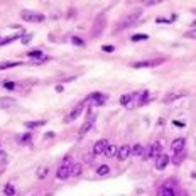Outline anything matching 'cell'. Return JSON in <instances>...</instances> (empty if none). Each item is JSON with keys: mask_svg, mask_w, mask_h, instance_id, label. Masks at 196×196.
I'll return each mask as SVG.
<instances>
[{"mask_svg": "<svg viewBox=\"0 0 196 196\" xmlns=\"http://www.w3.org/2000/svg\"><path fill=\"white\" fill-rule=\"evenodd\" d=\"M71 166H73L71 161L66 157L64 162H63V166H59V168H58V173H56L58 179H66V178L71 176Z\"/></svg>", "mask_w": 196, "mask_h": 196, "instance_id": "6da1fadb", "label": "cell"}, {"mask_svg": "<svg viewBox=\"0 0 196 196\" xmlns=\"http://www.w3.org/2000/svg\"><path fill=\"white\" fill-rule=\"evenodd\" d=\"M20 17L26 20V22H43L44 20V15L37 14L34 10H22L20 12Z\"/></svg>", "mask_w": 196, "mask_h": 196, "instance_id": "7a4b0ae2", "label": "cell"}, {"mask_svg": "<svg viewBox=\"0 0 196 196\" xmlns=\"http://www.w3.org/2000/svg\"><path fill=\"white\" fill-rule=\"evenodd\" d=\"M108 140H105V139H100V140H97V144L93 145V154H97V156H100V154H105L107 152V149H108Z\"/></svg>", "mask_w": 196, "mask_h": 196, "instance_id": "3957f363", "label": "cell"}, {"mask_svg": "<svg viewBox=\"0 0 196 196\" xmlns=\"http://www.w3.org/2000/svg\"><path fill=\"white\" fill-rule=\"evenodd\" d=\"M161 152H162V145L161 144H152L151 149H149V152H147V157L149 159H157V157L161 156Z\"/></svg>", "mask_w": 196, "mask_h": 196, "instance_id": "277c9868", "label": "cell"}, {"mask_svg": "<svg viewBox=\"0 0 196 196\" xmlns=\"http://www.w3.org/2000/svg\"><path fill=\"white\" fill-rule=\"evenodd\" d=\"M128 154H132V149L128 145H120L118 152H117V157H118V161H125L128 157Z\"/></svg>", "mask_w": 196, "mask_h": 196, "instance_id": "5b68a950", "label": "cell"}, {"mask_svg": "<svg viewBox=\"0 0 196 196\" xmlns=\"http://www.w3.org/2000/svg\"><path fill=\"white\" fill-rule=\"evenodd\" d=\"M90 102H95L97 105H103V103L107 102V97L105 95H102V93H93V95H90L88 97Z\"/></svg>", "mask_w": 196, "mask_h": 196, "instance_id": "8992f818", "label": "cell"}, {"mask_svg": "<svg viewBox=\"0 0 196 196\" xmlns=\"http://www.w3.org/2000/svg\"><path fill=\"white\" fill-rule=\"evenodd\" d=\"M168 162H169V156H164V154H161V156L156 159V168L161 171V169H164L166 166H168Z\"/></svg>", "mask_w": 196, "mask_h": 196, "instance_id": "52a82bcc", "label": "cell"}, {"mask_svg": "<svg viewBox=\"0 0 196 196\" xmlns=\"http://www.w3.org/2000/svg\"><path fill=\"white\" fill-rule=\"evenodd\" d=\"M184 144H186L184 139H181V137H179V139H174L171 145H173V151H174V152H181V151H184Z\"/></svg>", "mask_w": 196, "mask_h": 196, "instance_id": "ba28073f", "label": "cell"}, {"mask_svg": "<svg viewBox=\"0 0 196 196\" xmlns=\"http://www.w3.org/2000/svg\"><path fill=\"white\" fill-rule=\"evenodd\" d=\"M184 95H186L184 91H178V93H169V95H166V97L162 98V102H164V103H169V102H174V100L184 97Z\"/></svg>", "mask_w": 196, "mask_h": 196, "instance_id": "9c48e42d", "label": "cell"}, {"mask_svg": "<svg viewBox=\"0 0 196 196\" xmlns=\"http://www.w3.org/2000/svg\"><path fill=\"white\" fill-rule=\"evenodd\" d=\"M12 105H15V98H10V97H2L0 98V108H9Z\"/></svg>", "mask_w": 196, "mask_h": 196, "instance_id": "30bf717a", "label": "cell"}, {"mask_svg": "<svg viewBox=\"0 0 196 196\" xmlns=\"http://www.w3.org/2000/svg\"><path fill=\"white\" fill-rule=\"evenodd\" d=\"M81 112H83V103H80V105H76V108H74V110L71 112V113L68 115V118H66V120H74V118H78Z\"/></svg>", "mask_w": 196, "mask_h": 196, "instance_id": "8fae6325", "label": "cell"}, {"mask_svg": "<svg viewBox=\"0 0 196 196\" xmlns=\"http://www.w3.org/2000/svg\"><path fill=\"white\" fill-rule=\"evenodd\" d=\"M91 125H93V118L86 120V122H85V123H83V127L80 128V137H83V135H85V134H86V132H88V130H90V128H91Z\"/></svg>", "mask_w": 196, "mask_h": 196, "instance_id": "7c38bea8", "label": "cell"}, {"mask_svg": "<svg viewBox=\"0 0 196 196\" xmlns=\"http://www.w3.org/2000/svg\"><path fill=\"white\" fill-rule=\"evenodd\" d=\"M132 154L137 156V157H140V156H144V154H145V151H144V147L140 144H134V147H132Z\"/></svg>", "mask_w": 196, "mask_h": 196, "instance_id": "4fadbf2b", "label": "cell"}, {"mask_svg": "<svg viewBox=\"0 0 196 196\" xmlns=\"http://www.w3.org/2000/svg\"><path fill=\"white\" fill-rule=\"evenodd\" d=\"M159 196H174V191L171 189V188L164 186V188H161V193H159Z\"/></svg>", "mask_w": 196, "mask_h": 196, "instance_id": "5bb4252c", "label": "cell"}, {"mask_svg": "<svg viewBox=\"0 0 196 196\" xmlns=\"http://www.w3.org/2000/svg\"><path fill=\"white\" fill-rule=\"evenodd\" d=\"M184 159V151H181V152H176V156H174V159L173 162L174 164H181V161Z\"/></svg>", "mask_w": 196, "mask_h": 196, "instance_id": "9a60e30c", "label": "cell"}, {"mask_svg": "<svg viewBox=\"0 0 196 196\" xmlns=\"http://www.w3.org/2000/svg\"><path fill=\"white\" fill-rule=\"evenodd\" d=\"M81 174V166L80 164H73L71 166V176H80Z\"/></svg>", "mask_w": 196, "mask_h": 196, "instance_id": "2e32d148", "label": "cell"}, {"mask_svg": "<svg viewBox=\"0 0 196 196\" xmlns=\"http://www.w3.org/2000/svg\"><path fill=\"white\" fill-rule=\"evenodd\" d=\"M108 171H110V168H108L107 164H103V166H100V168L97 169V173L100 174V176H107V174H108Z\"/></svg>", "mask_w": 196, "mask_h": 196, "instance_id": "e0dca14e", "label": "cell"}, {"mask_svg": "<svg viewBox=\"0 0 196 196\" xmlns=\"http://www.w3.org/2000/svg\"><path fill=\"white\" fill-rule=\"evenodd\" d=\"M117 152H118V149H117L115 145H108V149H107V152H105V154H107L108 157H113Z\"/></svg>", "mask_w": 196, "mask_h": 196, "instance_id": "ac0fdd59", "label": "cell"}, {"mask_svg": "<svg viewBox=\"0 0 196 196\" xmlns=\"http://www.w3.org/2000/svg\"><path fill=\"white\" fill-rule=\"evenodd\" d=\"M130 100H132V95H122V97H120V103H122V105H125V107H128Z\"/></svg>", "mask_w": 196, "mask_h": 196, "instance_id": "d6986e66", "label": "cell"}, {"mask_svg": "<svg viewBox=\"0 0 196 196\" xmlns=\"http://www.w3.org/2000/svg\"><path fill=\"white\" fill-rule=\"evenodd\" d=\"M3 193H5L7 196H14V193H15L14 186H12V184H7L5 188H3Z\"/></svg>", "mask_w": 196, "mask_h": 196, "instance_id": "ffe728a7", "label": "cell"}, {"mask_svg": "<svg viewBox=\"0 0 196 196\" xmlns=\"http://www.w3.org/2000/svg\"><path fill=\"white\" fill-rule=\"evenodd\" d=\"M22 64V63H3V64H0V69H7V68H14V66H19Z\"/></svg>", "mask_w": 196, "mask_h": 196, "instance_id": "44dd1931", "label": "cell"}, {"mask_svg": "<svg viewBox=\"0 0 196 196\" xmlns=\"http://www.w3.org/2000/svg\"><path fill=\"white\" fill-rule=\"evenodd\" d=\"M41 125H44L43 120H41V122H27L26 127H27V128H36V127H41Z\"/></svg>", "mask_w": 196, "mask_h": 196, "instance_id": "7402d4cb", "label": "cell"}, {"mask_svg": "<svg viewBox=\"0 0 196 196\" xmlns=\"http://www.w3.org/2000/svg\"><path fill=\"white\" fill-rule=\"evenodd\" d=\"M147 39V36L145 34H135V36H132V41L134 43H139V41H145Z\"/></svg>", "mask_w": 196, "mask_h": 196, "instance_id": "603a6c76", "label": "cell"}, {"mask_svg": "<svg viewBox=\"0 0 196 196\" xmlns=\"http://www.w3.org/2000/svg\"><path fill=\"white\" fill-rule=\"evenodd\" d=\"M154 64H156V63H147V61L145 63H135L134 68H147V66H154Z\"/></svg>", "mask_w": 196, "mask_h": 196, "instance_id": "cb8c5ba5", "label": "cell"}, {"mask_svg": "<svg viewBox=\"0 0 196 196\" xmlns=\"http://www.w3.org/2000/svg\"><path fill=\"white\" fill-rule=\"evenodd\" d=\"M48 173H49V171H48V168H39V171H37V176H39L41 179H43V178H46V176H48Z\"/></svg>", "mask_w": 196, "mask_h": 196, "instance_id": "d4e9b609", "label": "cell"}, {"mask_svg": "<svg viewBox=\"0 0 196 196\" xmlns=\"http://www.w3.org/2000/svg\"><path fill=\"white\" fill-rule=\"evenodd\" d=\"M15 39H17V36H10V37H7V39H0V46L9 44V43H12V41H15Z\"/></svg>", "mask_w": 196, "mask_h": 196, "instance_id": "484cf974", "label": "cell"}, {"mask_svg": "<svg viewBox=\"0 0 196 196\" xmlns=\"http://www.w3.org/2000/svg\"><path fill=\"white\" fill-rule=\"evenodd\" d=\"M27 54L31 58H39V56H43V51H41V49H36V51H29Z\"/></svg>", "mask_w": 196, "mask_h": 196, "instance_id": "4316f807", "label": "cell"}, {"mask_svg": "<svg viewBox=\"0 0 196 196\" xmlns=\"http://www.w3.org/2000/svg\"><path fill=\"white\" fill-rule=\"evenodd\" d=\"M184 37H189V39H196V29H193V31H188Z\"/></svg>", "mask_w": 196, "mask_h": 196, "instance_id": "83f0119b", "label": "cell"}, {"mask_svg": "<svg viewBox=\"0 0 196 196\" xmlns=\"http://www.w3.org/2000/svg\"><path fill=\"white\" fill-rule=\"evenodd\" d=\"M71 43H73V44H76V46H85V41H81L80 37H73Z\"/></svg>", "mask_w": 196, "mask_h": 196, "instance_id": "f1b7e54d", "label": "cell"}, {"mask_svg": "<svg viewBox=\"0 0 196 196\" xmlns=\"http://www.w3.org/2000/svg\"><path fill=\"white\" fill-rule=\"evenodd\" d=\"M102 51H105V53H112V51H115V48H113V46H103Z\"/></svg>", "mask_w": 196, "mask_h": 196, "instance_id": "f546056e", "label": "cell"}, {"mask_svg": "<svg viewBox=\"0 0 196 196\" xmlns=\"http://www.w3.org/2000/svg\"><path fill=\"white\" fill-rule=\"evenodd\" d=\"M85 161L86 162H93V154H85Z\"/></svg>", "mask_w": 196, "mask_h": 196, "instance_id": "4dcf8cb0", "label": "cell"}, {"mask_svg": "<svg viewBox=\"0 0 196 196\" xmlns=\"http://www.w3.org/2000/svg\"><path fill=\"white\" fill-rule=\"evenodd\" d=\"M14 86H15L14 83H5V88H7V90H12V88H14Z\"/></svg>", "mask_w": 196, "mask_h": 196, "instance_id": "1f68e13d", "label": "cell"}, {"mask_svg": "<svg viewBox=\"0 0 196 196\" xmlns=\"http://www.w3.org/2000/svg\"><path fill=\"white\" fill-rule=\"evenodd\" d=\"M29 139H31V134H26V135L22 137V142H27Z\"/></svg>", "mask_w": 196, "mask_h": 196, "instance_id": "d6a6232c", "label": "cell"}, {"mask_svg": "<svg viewBox=\"0 0 196 196\" xmlns=\"http://www.w3.org/2000/svg\"><path fill=\"white\" fill-rule=\"evenodd\" d=\"M194 14H196V9H194Z\"/></svg>", "mask_w": 196, "mask_h": 196, "instance_id": "836d02e7", "label": "cell"}]
</instances>
